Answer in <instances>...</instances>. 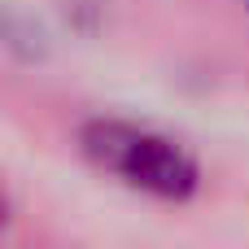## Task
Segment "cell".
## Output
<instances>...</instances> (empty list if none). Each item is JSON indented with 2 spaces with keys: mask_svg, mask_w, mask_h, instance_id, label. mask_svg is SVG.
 Listing matches in <instances>:
<instances>
[{
  "mask_svg": "<svg viewBox=\"0 0 249 249\" xmlns=\"http://www.w3.org/2000/svg\"><path fill=\"white\" fill-rule=\"evenodd\" d=\"M245 9H249V0H245Z\"/></svg>",
  "mask_w": 249,
  "mask_h": 249,
  "instance_id": "7a4b0ae2",
  "label": "cell"
},
{
  "mask_svg": "<svg viewBox=\"0 0 249 249\" xmlns=\"http://www.w3.org/2000/svg\"><path fill=\"white\" fill-rule=\"evenodd\" d=\"M74 140H79V153L96 171L114 175L118 184H127L153 201L184 206L201 193V162L179 140H171L144 123L88 118Z\"/></svg>",
  "mask_w": 249,
  "mask_h": 249,
  "instance_id": "6da1fadb",
  "label": "cell"
}]
</instances>
